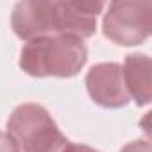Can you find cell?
Segmentation results:
<instances>
[{
	"label": "cell",
	"instance_id": "277c9868",
	"mask_svg": "<svg viewBox=\"0 0 152 152\" xmlns=\"http://www.w3.org/2000/svg\"><path fill=\"white\" fill-rule=\"evenodd\" d=\"M152 29V2L115 0L107 6L102 20V32L122 47L141 45Z\"/></svg>",
	"mask_w": 152,
	"mask_h": 152
},
{
	"label": "cell",
	"instance_id": "3957f363",
	"mask_svg": "<svg viewBox=\"0 0 152 152\" xmlns=\"http://www.w3.org/2000/svg\"><path fill=\"white\" fill-rule=\"evenodd\" d=\"M7 134L20 152H63L68 143L50 113L32 102L15 107L7 120Z\"/></svg>",
	"mask_w": 152,
	"mask_h": 152
},
{
	"label": "cell",
	"instance_id": "8992f818",
	"mask_svg": "<svg viewBox=\"0 0 152 152\" xmlns=\"http://www.w3.org/2000/svg\"><path fill=\"white\" fill-rule=\"evenodd\" d=\"M129 97L138 106H147L152 99V64L147 54H129L122 66Z\"/></svg>",
	"mask_w": 152,
	"mask_h": 152
},
{
	"label": "cell",
	"instance_id": "52a82bcc",
	"mask_svg": "<svg viewBox=\"0 0 152 152\" xmlns=\"http://www.w3.org/2000/svg\"><path fill=\"white\" fill-rule=\"evenodd\" d=\"M120 152H152V147L148 140H136V141L127 143Z\"/></svg>",
	"mask_w": 152,
	"mask_h": 152
},
{
	"label": "cell",
	"instance_id": "6da1fadb",
	"mask_svg": "<svg viewBox=\"0 0 152 152\" xmlns=\"http://www.w3.org/2000/svg\"><path fill=\"white\" fill-rule=\"evenodd\" d=\"M104 7V2L23 0L13 7L11 25L23 41L48 36H75L84 41L95 34L97 16Z\"/></svg>",
	"mask_w": 152,
	"mask_h": 152
},
{
	"label": "cell",
	"instance_id": "9c48e42d",
	"mask_svg": "<svg viewBox=\"0 0 152 152\" xmlns=\"http://www.w3.org/2000/svg\"><path fill=\"white\" fill-rule=\"evenodd\" d=\"M63 152H99L97 148L90 147V145H84V143H73V141H68L66 147L63 148Z\"/></svg>",
	"mask_w": 152,
	"mask_h": 152
},
{
	"label": "cell",
	"instance_id": "7a4b0ae2",
	"mask_svg": "<svg viewBox=\"0 0 152 152\" xmlns=\"http://www.w3.org/2000/svg\"><path fill=\"white\" fill-rule=\"evenodd\" d=\"M88 61V48L75 36H48L25 41L20 68L31 77H73Z\"/></svg>",
	"mask_w": 152,
	"mask_h": 152
},
{
	"label": "cell",
	"instance_id": "5b68a950",
	"mask_svg": "<svg viewBox=\"0 0 152 152\" xmlns=\"http://www.w3.org/2000/svg\"><path fill=\"white\" fill-rule=\"evenodd\" d=\"M86 90L91 100L102 107L118 109L129 104L122 64L118 63H99L86 73Z\"/></svg>",
	"mask_w": 152,
	"mask_h": 152
},
{
	"label": "cell",
	"instance_id": "ba28073f",
	"mask_svg": "<svg viewBox=\"0 0 152 152\" xmlns=\"http://www.w3.org/2000/svg\"><path fill=\"white\" fill-rule=\"evenodd\" d=\"M0 152H20L11 136L4 131H0Z\"/></svg>",
	"mask_w": 152,
	"mask_h": 152
}]
</instances>
